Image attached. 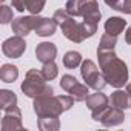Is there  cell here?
I'll return each instance as SVG.
<instances>
[{
	"label": "cell",
	"instance_id": "5",
	"mask_svg": "<svg viewBox=\"0 0 131 131\" xmlns=\"http://www.w3.org/2000/svg\"><path fill=\"white\" fill-rule=\"evenodd\" d=\"M80 76H82L83 82L90 88H93L94 91H102L108 85L103 73L97 68V65L93 60H90V59L82 62V65H80Z\"/></svg>",
	"mask_w": 131,
	"mask_h": 131
},
{
	"label": "cell",
	"instance_id": "30",
	"mask_svg": "<svg viewBox=\"0 0 131 131\" xmlns=\"http://www.w3.org/2000/svg\"><path fill=\"white\" fill-rule=\"evenodd\" d=\"M125 42L131 45V26H128V29L125 31Z\"/></svg>",
	"mask_w": 131,
	"mask_h": 131
},
{
	"label": "cell",
	"instance_id": "3",
	"mask_svg": "<svg viewBox=\"0 0 131 131\" xmlns=\"http://www.w3.org/2000/svg\"><path fill=\"white\" fill-rule=\"evenodd\" d=\"M74 99L67 94L60 96H42L34 99L32 102V110L37 117H46V116H54L59 117L60 114L70 111L74 106Z\"/></svg>",
	"mask_w": 131,
	"mask_h": 131
},
{
	"label": "cell",
	"instance_id": "22",
	"mask_svg": "<svg viewBox=\"0 0 131 131\" xmlns=\"http://www.w3.org/2000/svg\"><path fill=\"white\" fill-rule=\"evenodd\" d=\"M116 45H117V36H113V34L105 32L100 37V42H99L97 49H114Z\"/></svg>",
	"mask_w": 131,
	"mask_h": 131
},
{
	"label": "cell",
	"instance_id": "10",
	"mask_svg": "<svg viewBox=\"0 0 131 131\" xmlns=\"http://www.w3.org/2000/svg\"><path fill=\"white\" fill-rule=\"evenodd\" d=\"M103 126H117V125H122L125 122V113L123 110L117 108V106H108L99 117V120Z\"/></svg>",
	"mask_w": 131,
	"mask_h": 131
},
{
	"label": "cell",
	"instance_id": "16",
	"mask_svg": "<svg viewBox=\"0 0 131 131\" xmlns=\"http://www.w3.org/2000/svg\"><path fill=\"white\" fill-rule=\"evenodd\" d=\"M19 77V68L13 63H5L0 68V79L5 83H13Z\"/></svg>",
	"mask_w": 131,
	"mask_h": 131
},
{
	"label": "cell",
	"instance_id": "21",
	"mask_svg": "<svg viewBox=\"0 0 131 131\" xmlns=\"http://www.w3.org/2000/svg\"><path fill=\"white\" fill-rule=\"evenodd\" d=\"M40 71H42V74L45 76V79H46L48 82L54 80V79L59 76V68H57V65H56V62H54V60L43 63V67H42V70H40Z\"/></svg>",
	"mask_w": 131,
	"mask_h": 131
},
{
	"label": "cell",
	"instance_id": "25",
	"mask_svg": "<svg viewBox=\"0 0 131 131\" xmlns=\"http://www.w3.org/2000/svg\"><path fill=\"white\" fill-rule=\"evenodd\" d=\"M46 0H26V11L29 14H40L45 8Z\"/></svg>",
	"mask_w": 131,
	"mask_h": 131
},
{
	"label": "cell",
	"instance_id": "19",
	"mask_svg": "<svg viewBox=\"0 0 131 131\" xmlns=\"http://www.w3.org/2000/svg\"><path fill=\"white\" fill-rule=\"evenodd\" d=\"M83 62V57L79 51H68L63 56V67L68 70H74L77 67H80Z\"/></svg>",
	"mask_w": 131,
	"mask_h": 131
},
{
	"label": "cell",
	"instance_id": "9",
	"mask_svg": "<svg viewBox=\"0 0 131 131\" xmlns=\"http://www.w3.org/2000/svg\"><path fill=\"white\" fill-rule=\"evenodd\" d=\"M16 129H23L22 111L19 106H13L3 111L2 117V131H16Z\"/></svg>",
	"mask_w": 131,
	"mask_h": 131
},
{
	"label": "cell",
	"instance_id": "4",
	"mask_svg": "<svg viewBox=\"0 0 131 131\" xmlns=\"http://www.w3.org/2000/svg\"><path fill=\"white\" fill-rule=\"evenodd\" d=\"M20 90L29 99H37L42 96H52L54 94V86L51 83H48V80L45 79L42 71H39L36 68H31L26 71L25 79L20 85Z\"/></svg>",
	"mask_w": 131,
	"mask_h": 131
},
{
	"label": "cell",
	"instance_id": "28",
	"mask_svg": "<svg viewBox=\"0 0 131 131\" xmlns=\"http://www.w3.org/2000/svg\"><path fill=\"white\" fill-rule=\"evenodd\" d=\"M13 8H16L19 13H23L26 9V0H11Z\"/></svg>",
	"mask_w": 131,
	"mask_h": 131
},
{
	"label": "cell",
	"instance_id": "6",
	"mask_svg": "<svg viewBox=\"0 0 131 131\" xmlns=\"http://www.w3.org/2000/svg\"><path fill=\"white\" fill-rule=\"evenodd\" d=\"M40 16L39 14H29V16H20V17H16L13 19L11 22V28H13V32L16 36H22V37H26L31 31L36 29V25L39 22Z\"/></svg>",
	"mask_w": 131,
	"mask_h": 131
},
{
	"label": "cell",
	"instance_id": "11",
	"mask_svg": "<svg viewBox=\"0 0 131 131\" xmlns=\"http://www.w3.org/2000/svg\"><path fill=\"white\" fill-rule=\"evenodd\" d=\"M80 17H83V20L99 23V20L102 19V13L99 9L97 0H83L82 9H80Z\"/></svg>",
	"mask_w": 131,
	"mask_h": 131
},
{
	"label": "cell",
	"instance_id": "2",
	"mask_svg": "<svg viewBox=\"0 0 131 131\" xmlns=\"http://www.w3.org/2000/svg\"><path fill=\"white\" fill-rule=\"evenodd\" d=\"M97 59L99 68L103 73L108 85L114 88H122L128 83V65L120 57H117L114 49H97Z\"/></svg>",
	"mask_w": 131,
	"mask_h": 131
},
{
	"label": "cell",
	"instance_id": "20",
	"mask_svg": "<svg viewBox=\"0 0 131 131\" xmlns=\"http://www.w3.org/2000/svg\"><path fill=\"white\" fill-rule=\"evenodd\" d=\"M68 94H70L76 102H85L86 97L90 96V86H88L86 83H80V82H79Z\"/></svg>",
	"mask_w": 131,
	"mask_h": 131
},
{
	"label": "cell",
	"instance_id": "8",
	"mask_svg": "<svg viewBox=\"0 0 131 131\" xmlns=\"http://www.w3.org/2000/svg\"><path fill=\"white\" fill-rule=\"evenodd\" d=\"M2 51L6 57L9 59H19L25 54L26 51V42L25 37L22 36H13L9 39H6L2 45Z\"/></svg>",
	"mask_w": 131,
	"mask_h": 131
},
{
	"label": "cell",
	"instance_id": "17",
	"mask_svg": "<svg viewBox=\"0 0 131 131\" xmlns=\"http://www.w3.org/2000/svg\"><path fill=\"white\" fill-rule=\"evenodd\" d=\"M13 106H17V96L11 90H0V110L6 111Z\"/></svg>",
	"mask_w": 131,
	"mask_h": 131
},
{
	"label": "cell",
	"instance_id": "15",
	"mask_svg": "<svg viewBox=\"0 0 131 131\" xmlns=\"http://www.w3.org/2000/svg\"><path fill=\"white\" fill-rule=\"evenodd\" d=\"M103 26H105V32L113 34V36H120L126 26V20L119 16H114V17H110Z\"/></svg>",
	"mask_w": 131,
	"mask_h": 131
},
{
	"label": "cell",
	"instance_id": "29",
	"mask_svg": "<svg viewBox=\"0 0 131 131\" xmlns=\"http://www.w3.org/2000/svg\"><path fill=\"white\" fill-rule=\"evenodd\" d=\"M103 2L111 8V9H114V11H117L119 9V6H120V3L123 2V0H103Z\"/></svg>",
	"mask_w": 131,
	"mask_h": 131
},
{
	"label": "cell",
	"instance_id": "1",
	"mask_svg": "<svg viewBox=\"0 0 131 131\" xmlns=\"http://www.w3.org/2000/svg\"><path fill=\"white\" fill-rule=\"evenodd\" d=\"M52 19L60 26L63 36L74 43H82L83 40L93 37L97 32V26H99V23L96 22H88V20L77 22L76 17H73L67 9L54 11Z\"/></svg>",
	"mask_w": 131,
	"mask_h": 131
},
{
	"label": "cell",
	"instance_id": "18",
	"mask_svg": "<svg viewBox=\"0 0 131 131\" xmlns=\"http://www.w3.org/2000/svg\"><path fill=\"white\" fill-rule=\"evenodd\" d=\"M37 126L40 131H57L60 129V120L54 116L46 117H37Z\"/></svg>",
	"mask_w": 131,
	"mask_h": 131
},
{
	"label": "cell",
	"instance_id": "26",
	"mask_svg": "<svg viewBox=\"0 0 131 131\" xmlns=\"http://www.w3.org/2000/svg\"><path fill=\"white\" fill-rule=\"evenodd\" d=\"M13 19H14V16H13V9H11L9 6L3 5L2 9H0V22H2V25H8V23H11Z\"/></svg>",
	"mask_w": 131,
	"mask_h": 131
},
{
	"label": "cell",
	"instance_id": "27",
	"mask_svg": "<svg viewBox=\"0 0 131 131\" xmlns=\"http://www.w3.org/2000/svg\"><path fill=\"white\" fill-rule=\"evenodd\" d=\"M119 13H123V14H129L131 16V0H123V2L120 3V6H119V9H117Z\"/></svg>",
	"mask_w": 131,
	"mask_h": 131
},
{
	"label": "cell",
	"instance_id": "23",
	"mask_svg": "<svg viewBox=\"0 0 131 131\" xmlns=\"http://www.w3.org/2000/svg\"><path fill=\"white\" fill-rule=\"evenodd\" d=\"M77 83H79V80L74 76H71V74H63L62 79H60V88L63 91H67V93H70Z\"/></svg>",
	"mask_w": 131,
	"mask_h": 131
},
{
	"label": "cell",
	"instance_id": "7",
	"mask_svg": "<svg viewBox=\"0 0 131 131\" xmlns=\"http://www.w3.org/2000/svg\"><path fill=\"white\" fill-rule=\"evenodd\" d=\"M85 102H86L88 110L91 111L93 120L97 122L99 117H100V114L108 108V105H110V97H108L106 94H103L102 91H96L94 94H90Z\"/></svg>",
	"mask_w": 131,
	"mask_h": 131
},
{
	"label": "cell",
	"instance_id": "31",
	"mask_svg": "<svg viewBox=\"0 0 131 131\" xmlns=\"http://www.w3.org/2000/svg\"><path fill=\"white\" fill-rule=\"evenodd\" d=\"M125 90H126V93L131 96V82H128V83L125 85Z\"/></svg>",
	"mask_w": 131,
	"mask_h": 131
},
{
	"label": "cell",
	"instance_id": "13",
	"mask_svg": "<svg viewBox=\"0 0 131 131\" xmlns=\"http://www.w3.org/2000/svg\"><path fill=\"white\" fill-rule=\"evenodd\" d=\"M57 23H56V20L51 17H40L39 19V22H37V25H36V34L39 36V37H51V36H54L56 34V29H57Z\"/></svg>",
	"mask_w": 131,
	"mask_h": 131
},
{
	"label": "cell",
	"instance_id": "24",
	"mask_svg": "<svg viewBox=\"0 0 131 131\" xmlns=\"http://www.w3.org/2000/svg\"><path fill=\"white\" fill-rule=\"evenodd\" d=\"M82 3L83 0H68L67 5H65V9H67L73 17H80V9H82Z\"/></svg>",
	"mask_w": 131,
	"mask_h": 131
},
{
	"label": "cell",
	"instance_id": "14",
	"mask_svg": "<svg viewBox=\"0 0 131 131\" xmlns=\"http://www.w3.org/2000/svg\"><path fill=\"white\" fill-rule=\"evenodd\" d=\"M110 103L113 106H117L120 110H129L131 108V96L126 93V90H120V88H116V91L111 93L110 96Z\"/></svg>",
	"mask_w": 131,
	"mask_h": 131
},
{
	"label": "cell",
	"instance_id": "12",
	"mask_svg": "<svg viewBox=\"0 0 131 131\" xmlns=\"http://www.w3.org/2000/svg\"><path fill=\"white\" fill-rule=\"evenodd\" d=\"M36 57L39 62L46 63L51 60H56L57 57V46L52 42H42L36 46Z\"/></svg>",
	"mask_w": 131,
	"mask_h": 131
}]
</instances>
